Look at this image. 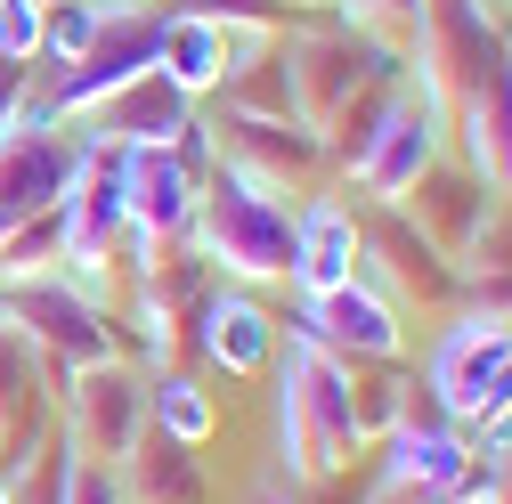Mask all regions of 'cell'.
<instances>
[{"label": "cell", "instance_id": "cell-33", "mask_svg": "<svg viewBox=\"0 0 512 504\" xmlns=\"http://www.w3.org/2000/svg\"><path fill=\"white\" fill-rule=\"evenodd\" d=\"M504 196H512V163H504Z\"/></svg>", "mask_w": 512, "mask_h": 504}, {"label": "cell", "instance_id": "cell-16", "mask_svg": "<svg viewBox=\"0 0 512 504\" xmlns=\"http://www.w3.org/2000/svg\"><path fill=\"white\" fill-rule=\"evenodd\" d=\"M187 122H196V98H179L163 74H139L131 90H114L90 114V139H106V147H171Z\"/></svg>", "mask_w": 512, "mask_h": 504}, {"label": "cell", "instance_id": "cell-13", "mask_svg": "<svg viewBox=\"0 0 512 504\" xmlns=\"http://www.w3.org/2000/svg\"><path fill=\"white\" fill-rule=\"evenodd\" d=\"M212 139H220L228 163L261 171V179H277V187H293V196H309V187L334 171L326 131H309L301 114H277V122H269V114H212Z\"/></svg>", "mask_w": 512, "mask_h": 504}, {"label": "cell", "instance_id": "cell-1", "mask_svg": "<svg viewBox=\"0 0 512 504\" xmlns=\"http://www.w3.org/2000/svg\"><path fill=\"white\" fill-rule=\"evenodd\" d=\"M293 187L261 179V171H244V163H212L204 187H196V244L212 277L228 285H285L293 277Z\"/></svg>", "mask_w": 512, "mask_h": 504}, {"label": "cell", "instance_id": "cell-28", "mask_svg": "<svg viewBox=\"0 0 512 504\" xmlns=\"http://www.w3.org/2000/svg\"><path fill=\"white\" fill-rule=\"evenodd\" d=\"M488 488H496V504H512V439L488 456Z\"/></svg>", "mask_w": 512, "mask_h": 504}, {"label": "cell", "instance_id": "cell-2", "mask_svg": "<svg viewBox=\"0 0 512 504\" xmlns=\"http://www.w3.org/2000/svg\"><path fill=\"white\" fill-rule=\"evenodd\" d=\"M277 448L285 472L301 488H326L366 456V431H358V399H350V366L326 358L309 334L277 342Z\"/></svg>", "mask_w": 512, "mask_h": 504}, {"label": "cell", "instance_id": "cell-19", "mask_svg": "<svg viewBox=\"0 0 512 504\" xmlns=\"http://www.w3.org/2000/svg\"><path fill=\"white\" fill-rule=\"evenodd\" d=\"M122 488H131V504H212L204 448H179L155 423L131 439V456H122Z\"/></svg>", "mask_w": 512, "mask_h": 504}, {"label": "cell", "instance_id": "cell-25", "mask_svg": "<svg viewBox=\"0 0 512 504\" xmlns=\"http://www.w3.org/2000/svg\"><path fill=\"white\" fill-rule=\"evenodd\" d=\"M57 504H131V488H122V464H98V456H82V448H74Z\"/></svg>", "mask_w": 512, "mask_h": 504}, {"label": "cell", "instance_id": "cell-8", "mask_svg": "<svg viewBox=\"0 0 512 504\" xmlns=\"http://www.w3.org/2000/svg\"><path fill=\"white\" fill-rule=\"evenodd\" d=\"M155 41H163V9H155V0H122L66 74H41V98L66 122H90L114 90H131L139 74H155Z\"/></svg>", "mask_w": 512, "mask_h": 504}, {"label": "cell", "instance_id": "cell-9", "mask_svg": "<svg viewBox=\"0 0 512 504\" xmlns=\"http://www.w3.org/2000/svg\"><path fill=\"white\" fill-rule=\"evenodd\" d=\"M293 334H309L342 366H399L407 358V309L391 293H374L366 277L334 293H293Z\"/></svg>", "mask_w": 512, "mask_h": 504}, {"label": "cell", "instance_id": "cell-29", "mask_svg": "<svg viewBox=\"0 0 512 504\" xmlns=\"http://www.w3.org/2000/svg\"><path fill=\"white\" fill-rule=\"evenodd\" d=\"M244 504H309V496H301V480H293V488H285V480H261Z\"/></svg>", "mask_w": 512, "mask_h": 504}, {"label": "cell", "instance_id": "cell-20", "mask_svg": "<svg viewBox=\"0 0 512 504\" xmlns=\"http://www.w3.org/2000/svg\"><path fill=\"white\" fill-rule=\"evenodd\" d=\"M147 423L163 439H179V448H212L220 439V399L204 374H187V366H155L147 374Z\"/></svg>", "mask_w": 512, "mask_h": 504}, {"label": "cell", "instance_id": "cell-23", "mask_svg": "<svg viewBox=\"0 0 512 504\" xmlns=\"http://www.w3.org/2000/svg\"><path fill=\"white\" fill-rule=\"evenodd\" d=\"M415 383H407V358L399 366H350V399H358V431H366V448L382 431H399L407 415H415V399H407Z\"/></svg>", "mask_w": 512, "mask_h": 504}, {"label": "cell", "instance_id": "cell-4", "mask_svg": "<svg viewBox=\"0 0 512 504\" xmlns=\"http://www.w3.org/2000/svg\"><path fill=\"white\" fill-rule=\"evenodd\" d=\"M82 155H90V122H66L33 82L25 106L9 114V131H0V236L66 204Z\"/></svg>", "mask_w": 512, "mask_h": 504}, {"label": "cell", "instance_id": "cell-30", "mask_svg": "<svg viewBox=\"0 0 512 504\" xmlns=\"http://www.w3.org/2000/svg\"><path fill=\"white\" fill-rule=\"evenodd\" d=\"M285 9H293V17H334L342 0H285Z\"/></svg>", "mask_w": 512, "mask_h": 504}, {"label": "cell", "instance_id": "cell-15", "mask_svg": "<svg viewBox=\"0 0 512 504\" xmlns=\"http://www.w3.org/2000/svg\"><path fill=\"white\" fill-rule=\"evenodd\" d=\"M358 277V204L342 196H301L293 204V293H334Z\"/></svg>", "mask_w": 512, "mask_h": 504}, {"label": "cell", "instance_id": "cell-10", "mask_svg": "<svg viewBox=\"0 0 512 504\" xmlns=\"http://www.w3.org/2000/svg\"><path fill=\"white\" fill-rule=\"evenodd\" d=\"M439 155H447V106H439V90L415 82V66H407V90H399L391 122H382V131L366 139V155L350 163L358 204H399Z\"/></svg>", "mask_w": 512, "mask_h": 504}, {"label": "cell", "instance_id": "cell-18", "mask_svg": "<svg viewBox=\"0 0 512 504\" xmlns=\"http://www.w3.org/2000/svg\"><path fill=\"white\" fill-rule=\"evenodd\" d=\"M220 114H293V74H285V33H228V74H220Z\"/></svg>", "mask_w": 512, "mask_h": 504}, {"label": "cell", "instance_id": "cell-22", "mask_svg": "<svg viewBox=\"0 0 512 504\" xmlns=\"http://www.w3.org/2000/svg\"><path fill=\"white\" fill-rule=\"evenodd\" d=\"M122 9V0H49V9H41V57H33V66L41 74H66L74 66V57L98 41V25Z\"/></svg>", "mask_w": 512, "mask_h": 504}, {"label": "cell", "instance_id": "cell-7", "mask_svg": "<svg viewBox=\"0 0 512 504\" xmlns=\"http://www.w3.org/2000/svg\"><path fill=\"white\" fill-rule=\"evenodd\" d=\"M374 448H382V456H374V504H456L464 480L480 472L472 431L447 423L439 407L407 415L399 431H382Z\"/></svg>", "mask_w": 512, "mask_h": 504}, {"label": "cell", "instance_id": "cell-32", "mask_svg": "<svg viewBox=\"0 0 512 504\" xmlns=\"http://www.w3.org/2000/svg\"><path fill=\"white\" fill-rule=\"evenodd\" d=\"M0 504H17V488H9V480H0Z\"/></svg>", "mask_w": 512, "mask_h": 504}, {"label": "cell", "instance_id": "cell-11", "mask_svg": "<svg viewBox=\"0 0 512 504\" xmlns=\"http://www.w3.org/2000/svg\"><path fill=\"white\" fill-rule=\"evenodd\" d=\"M57 415H66V439H74L82 456L122 464V456H131V439L147 431V366H139V358L74 366V383H66V399H57Z\"/></svg>", "mask_w": 512, "mask_h": 504}, {"label": "cell", "instance_id": "cell-5", "mask_svg": "<svg viewBox=\"0 0 512 504\" xmlns=\"http://www.w3.org/2000/svg\"><path fill=\"white\" fill-rule=\"evenodd\" d=\"M0 318L25 326L49 358L66 366H106V358H131V334H122V301L106 285H82L66 269L25 277V285H0Z\"/></svg>", "mask_w": 512, "mask_h": 504}, {"label": "cell", "instance_id": "cell-31", "mask_svg": "<svg viewBox=\"0 0 512 504\" xmlns=\"http://www.w3.org/2000/svg\"><path fill=\"white\" fill-rule=\"evenodd\" d=\"M496 33H504V49H512V9H496Z\"/></svg>", "mask_w": 512, "mask_h": 504}, {"label": "cell", "instance_id": "cell-14", "mask_svg": "<svg viewBox=\"0 0 512 504\" xmlns=\"http://www.w3.org/2000/svg\"><path fill=\"white\" fill-rule=\"evenodd\" d=\"M496 204H504V187H496L488 171H472L464 155H439V163L407 187V196H399V212H407V220L447 252V261H464V244L488 228V212H496Z\"/></svg>", "mask_w": 512, "mask_h": 504}, {"label": "cell", "instance_id": "cell-26", "mask_svg": "<svg viewBox=\"0 0 512 504\" xmlns=\"http://www.w3.org/2000/svg\"><path fill=\"white\" fill-rule=\"evenodd\" d=\"M41 9H49V0H0V49L25 57V66L41 57Z\"/></svg>", "mask_w": 512, "mask_h": 504}, {"label": "cell", "instance_id": "cell-12", "mask_svg": "<svg viewBox=\"0 0 512 504\" xmlns=\"http://www.w3.org/2000/svg\"><path fill=\"white\" fill-rule=\"evenodd\" d=\"M179 342L196 350L212 374H228V383H252V374H269V366H277L285 326L261 309V293H252V285H228V277H220V285L196 301V318H187Z\"/></svg>", "mask_w": 512, "mask_h": 504}, {"label": "cell", "instance_id": "cell-17", "mask_svg": "<svg viewBox=\"0 0 512 504\" xmlns=\"http://www.w3.org/2000/svg\"><path fill=\"white\" fill-rule=\"evenodd\" d=\"M155 74L179 90V98H212L220 74H228V25L204 17V9H163V41H155Z\"/></svg>", "mask_w": 512, "mask_h": 504}, {"label": "cell", "instance_id": "cell-24", "mask_svg": "<svg viewBox=\"0 0 512 504\" xmlns=\"http://www.w3.org/2000/svg\"><path fill=\"white\" fill-rule=\"evenodd\" d=\"M49 269H66V212H41V220L0 236V285H25V277H49Z\"/></svg>", "mask_w": 512, "mask_h": 504}, {"label": "cell", "instance_id": "cell-34", "mask_svg": "<svg viewBox=\"0 0 512 504\" xmlns=\"http://www.w3.org/2000/svg\"><path fill=\"white\" fill-rule=\"evenodd\" d=\"M488 9H512V0H488Z\"/></svg>", "mask_w": 512, "mask_h": 504}, {"label": "cell", "instance_id": "cell-6", "mask_svg": "<svg viewBox=\"0 0 512 504\" xmlns=\"http://www.w3.org/2000/svg\"><path fill=\"white\" fill-rule=\"evenodd\" d=\"M358 277L399 309H464V269L399 204H358Z\"/></svg>", "mask_w": 512, "mask_h": 504}, {"label": "cell", "instance_id": "cell-21", "mask_svg": "<svg viewBox=\"0 0 512 504\" xmlns=\"http://www.w3.org/2000/svg\"><path fill=\"white\" fill-rule=\"evenodd\" d=\"M464 301L472 309H496V318H512V196L488 212V228L464 244Z\"/></svg>", "mask_w": 512, "mask_h": 504}, {"label": "cell", "instance_id": "cell-3", "mask_svg": "<svg viewBox=\"0 0 512 504\" xmlns=\"http://www.w3.org/2000/svg\"><path fill=\"white\" fill-rule=\"evenodd\" d=\"M423 391L447 423L472 431V456H496L512 439V318L464 301L423 350Z\"/></svg>", "mask_w": 512, "mask_h": 504}, {"label": "cell", "instance_id": "cell-27", "mask_svg": "<svg viewBox=\"0 0 512 504\" xmlns=\"http://www.w3.org/2000/svg\"><path fill=\"white\" fill-rule=\"evenodd\" d=\"M25 90H33V66H25V57H9V49H0V131H9V114L25 106Z\"/></svg>", "mask_w": 512, "mask_h": 504}]
</instances>
